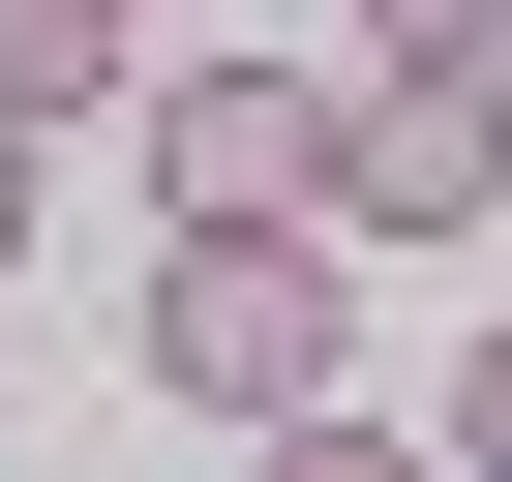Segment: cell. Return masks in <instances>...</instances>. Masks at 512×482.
Masks as SVG:
<instances>
[{"label":"cell","mask_w":512,"mask_h":482,"mask_svg":"<svg viewBox=\"0 0 512 482\" xmlns=\"http://www.w3.org/2000/svg\"><path fill=\"white\" fill-rule=\"evenodd\" d=\"M452 452H512V332H482V362H452Z\"/></svg>","instance_id":"5"},{"label":"cell","mask_w":512,"mask_h":482,"mask_svg":"<svg viewBox=\"0 0 512 482\" xmlns=\"http://www.w3.org/2000/svg\"><path fill=\"white\" fill-rule=\"evenodd\" d=\"M151 211H332V61H151Z\"/></svg>","instance_id":"3"},{"label":"cell","mask_w":512,"mask_h":482,"mask_svg":"<svg viewBox=\"0 0 512 482\" xmlns=\"http://www.w3.org/2000/svg\"><path fill=\"white\" fill-rule=\"evenodd\" d=\"M0 241H31V121H0Z\"/></svg>","instance_id":"7"},{"label":"cell","mask_w":512,"mask_h":482,"mask_svg":"<svg viewBox=\"0 0 512 482\" xmlns=\"http://www.w3.org/2000/svg\"><path fill=\"white\" fill-rule=\"evenodd\" d=\"M332 362H362L332 211H151V392H181V422H302Z\"/></svg>","instance_id":"1"},{"label":"cell","mask_w":512,"mask_h":482,"mask_svg":"<svg viewBox=\"0 0 512 482\" xmlns=\"http://www.w3.org/2000/svg\"><path fill=\"white\" fill-rule=\"evenodd\" d=\"M151 91V0H0V121H121Z\"/></svg>","instance_id":"4"},{"label":"cell","mask_w":512,"mask_h":482,"mask_svg":"<svg viewBox=\"0 0 512 482\" xmlns=\"http://www.w3.org/2000/svg\"><path fill=\"white\" fill-rule=\"evenodd\" d=\"M362 31H512V0H362Z\"/></svg>","instance_id":"6"},{"label":"cell","mask_w":512,"mask_h":482,"mask_svg":"<svg viewBox=\"0 0 512 482\" xmlns=\"http://www.w3.org/2000/svg\"><path fill=\"white\" fill-rule=\"evenodd\" d=\"M512 211V31H362L332 61V241H482Z\"/></svg>","instance_id":"2"}]
</instances>
